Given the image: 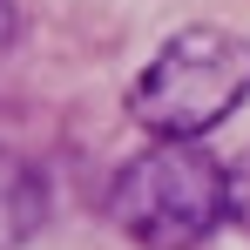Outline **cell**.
Here are the masks:
<instances>
[{
  "label": "cell",
  "instance_id": "cell-2",
  "mask_svg": "<svg viewBox=\"0 0 250 250\" xmlns=\"http://www.w3.org/2000/svg\"><path fill=\"white\" fill-rule=\"evenodd\" d=\"M250 102V41L230 27H183L128 88V115L156 142H203Z\"/></svg>",
  "mask_w": 250,
  "mask_h": 250
},
{
  "label": "cell",
  "instance_id": "cell-1",
  "mask_svg": "<svg viewBox=\"0 0 250 250\" xmlns=\"http://www.w3.org/2000/svg\"><path fill=\"white\" fill-rule=\"evenodd\" d=\"M108 216L142 250H196L230 223V163L203 142H149L115 169Z\"/></svg>",
  "mask_w": 250,
  "mask_h": 250
},
{
  "label": "cell",
  "instance_id": "cell-5",
  "mask_svg": "<svg viewBox=\"0 0 250 250\" xmlns=\"http://www.w3.org/2000/svg\"><path fill=\"white\" fill-rule=\"evenodd\" d=\"M14 34H21V7L0 0V47H14Z\"/></svg>",
  "mask_w": 250,
  "mask_h": 250
},
{
  "label": "cell",
  "instance_id": "cell-3",
  "mask_svg": "<svg viewBox=\"0 0 250 250\" xmlns=\"http://www.w3.org/2000/svg\"><path fill=\"white\" fill-rule=\"evenodd\" d=\"M47 223V183L14 149H0V250H21Z\"/></svg>",
  "mask_w": 250,
  "mask_h": 250
},
{
  "label": "cell",
  "instance_id": "cell-4",
  "mask_svg": "<svg viewBox=\"0 0 250 250\" xmlns=\"http://www.w3.org/2000/svg\"><path fill=\"white\" fill-rule=\"evenodd\" d=\"M230 223H237V230H250V149L230 163Z\"/></svg>",
  "mask_w": 250,
  "mask_h": 250
}]
</instances>
